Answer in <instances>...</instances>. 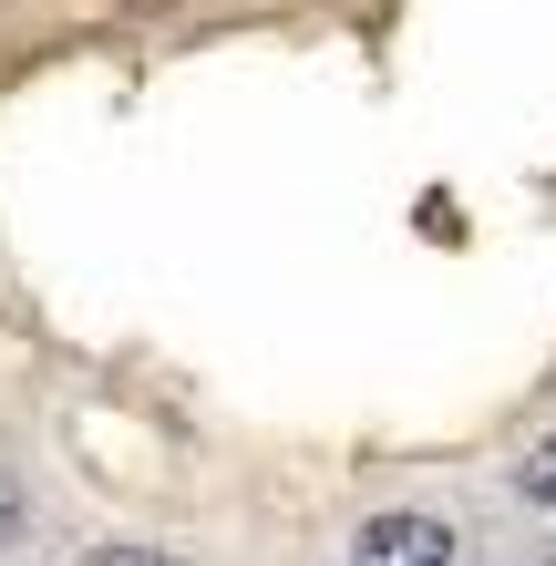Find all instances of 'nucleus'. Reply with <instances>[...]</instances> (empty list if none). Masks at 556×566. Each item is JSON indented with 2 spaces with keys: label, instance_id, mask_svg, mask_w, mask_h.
Returning <instances> with one entry per match:
<instances>
[{
  "label": "nucleus",
  "instance_id": "nucleus-1",
  "mask_svg": "<svg viewBox=\"0 0 556 566\" xmlns=\"http://www.w3.org/2000/svg\"><path fill=\"white\" fill-rule=\"evenodd\" d=\"M453 556H464V536L443 515H412V505H391L350 536V566H453Z\"/></svg>",
  "mask_w": 556,
  "mask_h": 566
},
{
  "label": "nucleus",
  "instance_id": "nucleus-2",
  "mask_svg": "<svg viewBox=\"0 0 556 566\" xmlns=\"http://www.w3.org/2000/svg\"><path fill=\"white\" fill-rule=\"evenodd\" d=\"M515 494H526V505H556V432H546L526 463H515Z\"/></svg>",
  "mask_w": 556,
  "mask_h": 566
},
{
  "label": "nucleus",
  "instance_id": "nucleus-3",
  "mask_svg": "<svg viewBox=\"0 0 556 566\" xmlns=\"http://www.w3.org/2000/svg\"><path fill=\"white\" fill-rule=\"evenodd\" d=\"M31 536V494H21V474H11V463H0V556H11Z\"/></svg>",
  "mask_w": 556,
  "mask_h": 566
},
{
  "label": "nucleus",
  "instance_id": "nucleus-4",
  "mask_svg": "<svg viewBox=\"0 0 556 566\" xmlns=\"http://www.w3.org/2000/svg\"><path fill=\"white\" fill-rule=\"evenodd\" d=\"M83 566H176V556H166V546H93Z\"/></svg>",
  "mask_w": 556,
  "mask_h": 566
},
{
  "label": "nucleus",
  "instance_id": "nucleus-5",
  "mask_svg": "<svg viewBox=\"0 0 556 566\" xmlns=\"http://www.w3.org/2000/svg\"><path fill=\"white\" fill-rule=\"evenodd\" d=\"M536 566H556V556H536Z\"/></svg>",
  "mask_w": 556,
  "mask_h": 566
}]
</instances>
